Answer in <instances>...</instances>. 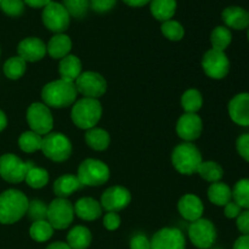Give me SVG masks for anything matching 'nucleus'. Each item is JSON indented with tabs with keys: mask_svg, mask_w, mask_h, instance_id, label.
<instances>
[{
	"mask_svg": "<svg viewBox=\"0 0 249 249\" xmlns=\"http://www.w3.org/2000/svg\"><path fill=\"white\" fill-rule=\"evenodd\" d=\"M77 88L74 83L66 82L63 79L48 83L41 90V99L44 105L53 108H66L73 106L77 100Z\"/></svg>",
	"mask_w": 249,
	"mask_h": 249,
	"instance_id": "obj_1",
	"label": "nucleus"
},
{
	"mask_svg": "<svg viewBox=\"0 0 249 249\" xmlns=\"http://www.w3.org/2000/svg\"><path fill=\"white\" fill-rule=\"evenodd\" d=\"M28 199L23 192L10 189L0 195V224L10 225L23 218L28 209Z\"/></svg>",
	"mask_w": 249,
	"mask_h": 249,
	"instance_id": "obj_2",
	"label": "nucleus"
},
{
	"mask_svg": "<svg viewBox=\"0 0 249 249\" xmlns=\"http://www.w3.org/2000/svg\"><path fill=\"white\" fill-rule=\"evenodd\" d=\"M102 116V106L97 99L83 97L73 104L71 111L72 122L80 129L95 128Z\"/></svg>",
	"mask_w": 249,
	"mask_h": 249,
	"instance_id": "obj_3",
	"label": "nucleus"
},
{
	"mask_svg": "<svg viewBox=\"0 0 249 249\" xmlns=\"http://www.w3.org/2000/svg\"><path fill=\"white\" fill-rule=\"evenodd\" d=\"M172 162L175 169L184 175H192L197 173L202 160L198 148L191 142H182L174 148L172 153Z\"/></svg>",
	"mask_w": 249,
	"mask_h": 249,
	"instance_id": "obj_4",
	"label": "nucleus"
},
{
	"mask_svg": "<svg viewBox=\"0 0 249 249\" xmlns=\"http://www.w3.org/2000/svg\"><path fill=\"white\" fill-rule=\"evenodd\" d=\"M77 178L83 186H101L108 181L109 168L101 160L88 158L80 163Z\"/></svg>",
	"mask_w": 249,
	"mask_h": 249,
	"instance_id": "obj_5",
	"label": "nucleus"
},
{
	"mask_svg": "<svg viewBox=\"0 0 249 249\" xmlns=\"http://www.w3.org/2000/svg\"><path fill=\"white\" fill-rule=\"evenodd\" d=\"M40 150L53 162H65L72 155V143L63 134L49 133L43 136Z\"/></svg>",
	"mask_w": 249,
	"mask_h": 249,
	"instance_id": "obj_6",
	"label": "nucleus"
},
{
	"mask_svg": "<svg viewBox=\"0 0 249 249\" xmlns=\"http://www.w3.org/2000/svg\"><path fill=\"white\" fill-rule=\"evenodd\" d=\"M34 165L33 162H23L12 153H6L0 157V177L11 184L24 181L27 173Z\"/></svg>",
	"mask_w": 249,
	"mask_h": 249,
	"instance_id": "obj_7",
	"label": "nucleus"
},
{
	"mask_svg": "<svg viewBox=\"0 0 249 249\" xmlns=\"http://www.w3.org/2000/svg\"><path fill=\"white\" fill-rule=\"evenodd\" d=\"M74 219V206L67 198H55L48 206L46 220L53 230H65Z\"/></svg>",
	"mask_w": 249,
	"mask_h": 249,
	"instance_id": "obj_8",
	"label": "nucleus"
},
{
	"mask_svg": "<svg viewBox=\"0 0 249 249\" xmlns=\"http://www.w3.org/2000/svg\"><path fill=\"white\" fill-rule=\"evenodd\" d=\"M27 122L32 131L39 135L51 133L53 128V118L50 108L41 102H34L27 109Z\"/></svg>",
	"mask_w": 249,
	"mask_h": 249,
	"instance_id": "obj_9",
	"label": "nucleus"
},
{
	"mask_svg": "<svg viewBox=\"0 0 249 249\" xmlns=\"http://www.w3.org/2000/svg\"><path fill=\"white\" fill-rule=\"evenodd\" d=\"M74 84L77 91L89 99H99L104 96L107 90L106 79L100 73L91 72V71L82 72Z\"/></svg>",
	"mask_w": 249,
	"mask_h": 249,
	"instance_id": "obj_10",
	"label": "nucleus"
},
{
	"mask_svg": "<svg viewBox=\"0 0 249 249\" xmlns=\"http://www.w3.org/2000/svg\"><path fill=\"white\" fill-rule=\"evenodd\" d=\"M189 237L192 245L199 249H208L216 240V229L208 219H198L189 226Z\"/></svg>",
	"mask_w": 249,
	"mask_h": 249,
	"instance_id": "obj_11",
	"label": "nucleus"
},
{
	"mask_svg": "<svg viewBox=\"0 0 249 249\" xmlns=\"http://www.w3.org/2000/svg\"><path fill=\"white\" fill-rule=\"evenodd\" d=\"M41 18H43L44 26L56 34L63 33L68 28L71 21V16L65 6L60 2L53 1L44 7Z\"/></svg>",
	"mask_w": 249,
	"mask_h": 249,
	"instance_id": "obj_12",
	"label": "nucleus"
},
{
	"mask_svg": "<svg viewBox=\"0 0 249 249\" xmlns=\"http://www.w3.org/2000/svg\"><path fill=\"white\" fill-rule=\"evenodd\" d=\"M204 73L212 79H223L229 74L230 61L224 51L211 49L207 51L202 60Z\"/></svg>",
	"mask_w": 249,
	"mask_h": 249,
	"instance_id": "obj_13",
	"label": "nucleus"
},
{
	"mask_svg": "<svg viewBox=\"0 0 249 249\" xmlns=\"http://www.w3.org/2000/svg\"><path fill=\"white\" fill-rule=\"evenodd\" d=\"M186 241L184 233L174 228H164L153 235L151 249H185Z\"/></svg>",
	"mask_w": 249,
	"mask_h": 249,
	"instance_id": "obj_14",
	"label": "nucleus"
},
{
	"mask_svg": "<svg viewBox=\"0 0 249 249\" xmlns=\"http://www.w3.org/2000/svg\"><path fill=\"white\" fill-rule=\"evenodd\" d=\"M131 201V194L128 189L123 186H112L108 187L101 196L102 209L107 212H117L123 211L124 208L129 206Z\"/></svg>",
	"mask_w": 249,
	"mask_h": 249,
	"instance_id": "obj_15",
	"label": "nucleus"
},
{
	"mask_svg": "<svg viewBox=\"0 0 249 249\" xmlns=\"http://www.w3.org/2000/svg\"><path fill=\"white\" fill-rule=\"evenodd\" d=\"M203 130V122L197 113H185L177 123V133L179 138L186 142L197 140Z\"/></svg>",
	"mask_w": 249,
	"mask_h": 249,
	"instance_id": "obj_16",
	"label": "nucleus"
},
{
	"mask_svg": "<svg viewBox=\"0 0 249 249\" xmlns=\"http://www.w3.org/2000/svg\"><path fill=\"white\" fill-rule=\"evenodd\" d=\"M229 114L237 125L249 126V92H241L231 99Z\"/></svg>",
	"mask_w": 249,
	"mask_h": 249,
	"instance_id": "obj_17",
	"label": "nucleus"
},
{
	"mask_svg": "<svg viewBox=\"0 0 249 249\" xmlns=\"http://www.w3.org/2000/svg\"><path fill=\"white\" fill-rule=\"evenodd\" d=\"M17 53L26 62H36L46 55V45L41 39L31 36L26 38L18 44Z\"/></svg>",
	"mask_w": 249,
	"mask_h": 249,
	"instance_id": "obj_18",
	"label": "nucleus"
},
{
	"mask_svg": "<svg viewBox=\"0 0 249 249\" xmlns=\"http://www.w3.org/2000/svg\"><path fill=\"white\" fill-rule=\"evenodd\" d=\"M178 209H179L180 215L185 220H189L192 223V221H196L202 218L204 207L198 196L194 194H187L179 199Z\"/></svg>",
	"mask_w": 249,
	"mask_h": 249,
	"instance_id": "obj_19",
	"label": "nucleus"
},
{
	"mask_svg": "<svg viewBox=\"0 0 249 249\" xmlns=\"http://www.w3.org/2000/svg\"><path fill=\"white\" fill-rule=\"evenodd\" d=\"M224 23L236 31H242L249 27V14L240 6H229L221 14Z\"/></svg>",
	"mask_w": 249,
	"mask_h": 249,
	"instance_id": "obj_20",
	"label": "nucleus"
},
{
	"mask_svg": "<svg viewBox=\"0 0 249 249\" xmlns=\"http://www.w3.org/2000/svg\"><path fill=\"white\" fill-rule=\"evenodd\" d=\"M74 214L83 220H96L101 216L102 207L96 199L91 197H83L74 204Z\"/></svg>",
	"mask_w": 249,
	"mask_h": 249,
	"instance_id": "obj_21",
	"label": "nucleus"
},
{
	"mask_svg": "<svg viewBox=\"0 0 249 249\" xmlns=\"http://www.w3.org/2000/svg\"><path fill=\"white\" fill-rule=\"evenodd\" d=\"M72 49V40L68 36L61 33L55 34L53 38L49 40L46 45V53L50 55L53 60H62L67 55H70V51Z\"/></svg>",
	"mask_w": 249,
	"mask_h": 249,
	"instance_id": "obj_22",
	"label": "nucleus"
},
{
	"mask_svg": "<svg viewBox=\"0 0 249 249\" xmlns=\"http://www.w3.org/2000/svg\"><path fill=\"white\" fill-rule=\"evenodd\" d=\"M58 73L61 75V79L74 83L82 74V62L75 55H67L62 60H60Z\"/></svg>",
	"mask_w": 249,
	"mask_h": 249,
	"instance_id": "obj_23",
	"label": "nucleus"
},
{
	"mask_svg": "<svg viewBox=\"0 0 249 249\" xmlns=\"http://www.w3.org/2000/svg\"><path fill=\"white\" fill-rule=\"evenodd\" d=\"M83 185L78 180V178L73 174H65L61 175L58 179L53 182V194L57 196V198H67L72 194L82 187Z\"/></svg>",
	"mask_w": 249,
	"mask_h": 249,
	"instance_id": "obj_24",
	"label": "nucleus"
},
{
	"mask_svg": "<svg viewBox=\"0 0 249 249\" xmlns=\"http://www.w3.org/2000/svg\"><path fill=\"white\" fill-rule=\"evenodd\" d=\"M208 198L215 206L225 207L232 199V190L225 182H213L208 189Z\"/></svg>",
	"mask_w": 249,
	"mask_h": 249,
	"instance_id": "obj_25",
	"label": "nucleus"
},
{
	"mask_svg": "<svg viewBox=\"0 0 249 249\" xmlns=\"http://www.w3.org/2000/svg\"><path fill=\"white\" fill-rule=\"evenodd\" d=\"M150 9L156 19L165 22L175 15L177 0H151Z\"/></svg>",
	"mask_w": 249,
	"mask_h": 249,
	"instance_id": "obj_26",
	"label": "nucleus"
},
{
	"mask_svg": "<svg viewBox=\"0 0 249 249\" xmlns=\"http://www.w3.org/2000/svg\"><path fill=\"white\" fill-rule=\"evenodd\" d=\"M91 232L82 225L74 226L67 235V245L71 249H87L91 243Z\"/></svg>",
	"mask_w": 249,
	"mask_h": 249,
	"instance_id": "obj_27",
	"label": "nucleus"
},
{
	"mask_svg": "<svg viewBox=\"0 0 249 249\" xmlns=\"http://www.w3.org/2000/svg\"><path fill=\"white\" fill-rule=\"evenodd\" d=\"M85 141L88 146L95 151H105L109 146L111 138L105 129L91 128L85 133Z\"/></svg>",
	"mask_w": 249,
	"mask_h": 249,
	"instance_id": "obj_28",
	"label": "nucleus"
},
{
	"mask_svg": "<svg viewBox=\"0 0 249 249\" xmlns=\"http://www.w3.org/2000/svg\"><path fill=\"white\" fill-rule=\"evenodd\" d=\"M197 174L202 179L209 182H218L220 181L221 178L224 177V170L219 163L213 162V160H208V162H202L199 164L198 169H197Z\"/></svg>",
	"mask_w": 249,
	"mask_h": 249,
	"instance_id": "obj_29",
	"label": "nucleus"
},
{
	"mask_svg": "<svg viewBox=\"0 0 249 249\" xmlns=\"http://www.w3.org/2000/svg\"><path fill=\"white\" fill-rule=\"evenodd\" d=\"M232 41V34L228 27L218 26L213 29L211 34V43L214 50L225 51Z\"/></svg>",
	"mask_w": 249,
	"mask_h": 249,
	"instance_id": "obj_30",
	"label": "nucleus"
},
{
	"mask_svg": "<svg viewBox=\"0 0 249 249\" xmlns=\"http://www.w3.org/2000/svg\"><path fill=\"white\" fill-rule=\"evenodd\" d=\"M181 106L186 113H196L203 106L202 94L196 89H189L182 95Z\"/></svg>",
	"mask_w": 249,
	"mask_h": 249,
	"instance_id": "obj_31",
	"label": "nucleus"
},
{
	"mask_svg": "<svg viewBox=\"0 0 249 249\" xmlns=\"http://www.w3.org/2000/svg\"><path fill=\"white\" fill-rule=\"evenodd\" d=\"M29 235L36 242H46L53 237V228L48 220L33 221L31 229H29Z\"/></svg>",
	"mask_w": 249,
	"mask_h": 249,
	"instance_id": "obj_32",
	"label": "nucleus"
},
{
	"mask_svg": "<svg viewBox=\"0 0 249 249\" xmlns=\"http://www.w3.org/2000/svg\"><path fill=\"white\" fill-rule=\"evenodd\" d=\"M27 70V62L19 56H14L9 58L4 65V73L9 79L16 80L23 77Z\"/></svg>",
	"mask_w": 249,
	"mask_h": 249,
	"instance_id": "obj_33",
	"label": "nucleus"
},
{
	"mask_svg": "<svg viewBox=\"0 0 249 249\" xmlns=\"http://www.w3.org/2000/svg\"><path fill=\"white\" fill-rule=\"evenodd\" d=\"M41 141H43V136L39 135V134L32 130L24 131L18 138V146L23 152L33 153L40 150Z\"/></svg>",
	"mask_w": 249,
	"mask_h": 249,
	"instance_id": "obj_34",
	"label": "nucleus"
},
{
	"mask_svg": "<svg viewBox=\"0 0 249 249\" xmlns=\"http://www.w3.org/2000/svg\"><path fill=\"white\" fill-rule=\"evenodd\" d=\"M24 181L32 189H41L49 182V173L44 168H39L33 165L27 173Z\"/></svg>",
	"mask_w": 249,
	"mask_h": 249,
	"instance_id": "obj_35",
	"label": "nucleus"
},
{
	"mask_svg": "<svg viewBox=\"0 0 249 249\" xmlns=\"http://www.w3.org/2000/svg\"><path fill=\"white\" fill-rule=\"evenodd\" d=\"M232 198L241 208L249 209V179H241L235 184Z\"/></svg>",
	"mask_w": 249,
	"mask_h": 249,
	"instance_id": "obj_36",
	"label": "nucleus"
},
{
	"mask_svg": "<svg viewBox=\"0 0 249 249\" xmlns=\"http://www.w3.org/2000/svg\"><path fill=\"white\" fill-rule=\"evenodd\" d=\"M160 31L165 38L172 41L181 40L185 36L184 27L174 19H168V21L163 22L162 26H160Z\"/></svg>",
	"mask_w": 249,
	"mask_h": 249,
	"instance_id": "obj_37",
	"label": "nucleus"
},
{
	"mask_svg": "<svg viewBox=\"0 0 249 249\" xmlns=\"http://www.w3.org/2000/svg\"><path fill=\"white\" fill-rule=\"evenodd\" d=\"M62 5L67 10L70 16L82 18L83 16L87 15L90 2L89 0H63Z\"/></svg>",
	"mask_w": 249,
	"mask_h": 249,
	"instance_id": "obj_38",
	"label": "nucleus"
},
{
	"mask_svg": "<svg viewBox=\"0 0 249 249\" xmlns=\"http://www.w3.org/2000/svg\"><path fill=\"white\" fill-rule=\"evenodd\" d=\"M46 213H48V206L43 201L34 199V201L29 202L27 214L33 221L46 220Z\"/></svg>",
	"mask_w": 249,
	"mask_h": 249,
	"instance_id": "obj_39",
	"label": "nucleus"
},
{
	"mask_svg": "<svg viewBox=\"0 0 249 249\" xmlns=\"http://www.w3.org/2000/svg\"><path fill=\"white\" fill-rule=\"evenodd\" d=\"M0 7L9 16H19L24 10L23 0H1Z\"/></svg>",
	"mask_w": 249,
	"mask_h": 249,
	"instance_id": "obj_40",
	"label": "nucleus"
},
{
	"mask_svg": "<svg viewBox=\"0 0 249 249\" xmlns=\"http://www.w3.org/2000/svg\"><path fill=\"white\" fill-rule=\"evenodd\" d=\"M90 7L94 10L95 12L99 14H105L112 10L116 5L117 0H90Z\"/></svg>",
	"mask_w": 249,
	"mask_h": 249,
	"instance_id": "obj_41",
	"label": "nucleus"
},
{
	"mask_svg": "<svg viewBox=\"0 0 249 249\" xmlns=\"http://www.w3.org/2000/svg\"><path fill=\"white\" fill-rule=\"evenodd\" d=\"M236 148L241 157L249 162V134H242L236 141Z\"/></svg>",
	"mask_w": 249,
	"mask_h": 249,
	"instance_id": "obj_42",
	"label": "nucleus"
},
{
	"mask_svg": "<svg viewBox=\"0 0 249 249\" xmlns=\"http://www.w3.org/2000/svg\"><path fill=\"white\" fill-rule=\"evenodd\" d=\"M104 226L108 231H114L121 226V216L114 212H108L104 218Z\"/></svg>",
	"mask_w": 249,
	"mask_h": 249,
	"instance_id": "obj_43",
	"label": "nucleus"
},
{
	"mask_svg": "<svg viewBox=\"0 0 249 249\" xmlns=\"http://www.w3.org/2000/svg\"><path fill=\"white\" fill-rule=\"evenodd\" d=\"M236 225H237V229L242 235L249 236V209L241 212L240 215L237 216V220H236Z\"/></svg>",
	"mask_w": 249,
	"mask_h": 249,
	"instance_id": "obj_44",
	"label": "nucleus"
},
{
	"mask_svg": "<svg viewBox=\"0 0 249 249\" xmlns=\"http://www.w3.org/2000/svg\"><path fill=\"white\" fill-rule=\"evenodd\" d=\"M130 249H151V241L143 235H136L131 238Z\"/></svg>",
	"mask_w": 249,
	"mask_h": 249,
	"instance_id": "obj_45",
	"label": "nucleus"
},
{
	"mask_svg": "<svg viewBox=\"0 0 249 249\" xmlns=\"http://www.w3.org/2000/svg\"><path fill=\"white\" fill-rule=\"evenodd\" d=\"M241 212H242V208H241L237 203H235V202L232 201L229 202V203L224 207V214H225L226 218L229 219L237 218L241 214Z\"/></svg>",
	"mask_w": 249,
	"mask_h": 249,
	"instance_id": "obj_46",
	"label": "nucleus"
},
{
	"mask_svg": "<svg viewBox=\"0 0 249 249\" xmlns=\"http://www.w3.org/2000/svg\"><path fill=\"white\" fill-rule=\"evenodd\" d=\"M233 249H249V236L242 235L236 240Z\"/></svg>",
	"mask_w": 249,
	"mask_h": 249,
	"instance_id": "obj_47",
	"label": "nucleus"
},
{
	"mask_svg": "<svg viewBox=\"0 0 249 249\" xmlns=\"http://www.w3.org/2000/svg\"><path fill=\"white\" fill-rule=\"evenodd\" d=\"M50 2L51 0H24V4H27L31 7H34V9L45 7L46 5H49Z\"/></svg>",
	"mask_w": 249,
	"mask_h": 249,
	"instance_id": "obj_48",
	"label": "nucleus"
},
{
	"mask_svg": "<svg viewBox=\"0 0 249 249\" xmlns=\"http://www.w3.org/2000/svg\"><path fill=\"white\" fill-rule=\"evenodd\" d=\"M126 5L129 6H133V7H141V6H145L146 4L151 1V0H123Z\"/></svg>",
	"mask_w": 249,
	"mask_h": 249,
	"instance_id": "obj_49",
	"label": "nucleus"
},
{
	"mask_svg": "<svg viewBox=\"0 0 249 249\" xmlns=\"http://www.w3.org/2000/svg\"><path fill=\"white\" fill-rule=\"evenodd\" d=\"M46 249H71L70 246L66 242H53L50 246H48Z\"/></svg>",
	"mask_w": 249,
	"mask_h": 249,
	"instance_id": "obj_50",
	"label": "nucleus"
},
{
	"mask_svg": "<svg viewBox=\"0 0 249 249\" xmlns=\"http://www.w3.org/2000/svg\"><path fill=\"white\" fill-rule=\"evenodd\" d=\"M6 125H7V118L6 116H5L4 112L0 109V131L4 130V129L6 128Z\"/></svg>",
	"mask_w": 249,
	"mask_h": 249,
	"instance_id": "obj_51",
	"label": "nucleus"
},
{
	"mask_svg": "<svg viewBox=\"0 0 249 249\" xmlns=\"http://www.w3.org/2000/svg\"><path fill=\"white\" fill-rule=\"evenodd\" d=\"M247 36H248V40H249V27H248V33H247Z\"/></svg>",
	"mask_w": 249,
	"mask_h": 249,
	"instance_id": "obj_52",
	"label": "nucleus"
},
{
	"mask_svg": "<svg viewBox=\"0 0 249 249\" xmlns=\"http://www.w3.org/2000/svg\"><path fill=\"white\" fill-rule=\"evenodd\" d=\"M248 14H249V11H248Z\"/></svg>",
	"mask_w": 249,
	"mask_h": 249,
	"instance_id": "obj_53",
	"label": "nucleus"
},
{
	"mask_svg": "<svg viewBox=\"0 0 249 249\" xmlns=\"http://www.w3.org/2000/svg\"><path fill=\"white\" fill-rule=\"evenodd\" d=\"M0 1H1V0H0Z\"/></svg>",
	"mask_w": 249,
	"mask_h": 249,
	"instance_id": "obj_54",
	"label": "nucleus"
}]
</instances>
